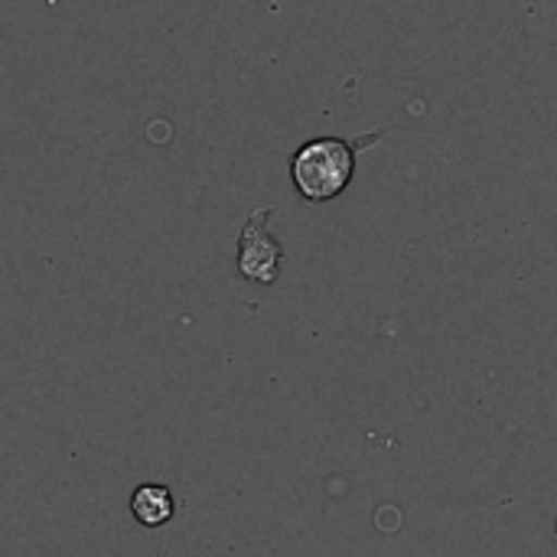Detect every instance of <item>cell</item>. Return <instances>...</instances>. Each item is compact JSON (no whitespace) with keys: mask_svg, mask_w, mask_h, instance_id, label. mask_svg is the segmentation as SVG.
<instances>
[{"mask_svg":"<svg viewBox=\"0 0 557 557\" xmlns=\"http://www.w3.org/2000/svg\"><path fill=\"white\" fill-rule=\"evenodd\" d=\"M274 215V209H258L251 212V219L242 228V242H238V271L242 277L255 281V284H271L277 277L281 268V245L268 235V219Z\"/></svg>","mask_w":557,"mask_h":557,"instance_id":"obj_2","label":"cell"},{"mask_svg":"<svg viewBox=\"0 0 557 557\" xmlns=\"http://www.w3.org/2000/svg\"><path fill=\"white\" fill-rule=\"evenodd\" d=\"M349 180H352V147L339 137L310 140L294 157V183L313 202L339 196L349 186Z\"/></svg>","mask_w":557,"mask_h":557,"instance_id":"obj_1","label":"cell"},{"mask_svg":"<svg viewBox=\"0 0 557 557\" xmlns=\"http://www.w3.org/2000/svg\"><path fill=\"white\" fill-rule=\"evenodd\" d=\"M131 512L134 519L144 525V529H160L173 519L176 512V499L166 486H157V483H144L134 490L131 496Z\"/></svg>","mask_w":557,"mask_h":557,"instance_id":"obj_3","label":"cell"}]
</instances>
